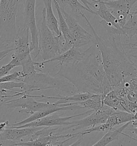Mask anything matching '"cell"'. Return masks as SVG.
Wrapping results in <instances>:
<instances>
[{"mask_svg": "<svg viewBox=\"0 0 137 146\" xmlns=\"http://www.w3.org/2000/svg\"><path fill=\"white\" fill-rule=\"evenodd\" d=\"M92 31L95 42L98 46L102 59L103 66L112 90L126 82L137 79V64L127 54L122 40V32L113 26L108 25L102 20L100 23L107 31L100 36L89 20L83 13L81 15Z\"/></svg>", "mask_w": 137, "mask_h": 146, "instance_id": "1", "label": "cell"}, {"mask_svg": "<svg viewBox=\"0 0 137 146\" xmlns=\"http://www.w3.org/2000/svg\"><path fill=\"white\" fill-rule=\"evenodd\" d=\"M57 75L72 83L79 93L102 94L105 98L113 90L103 66L101 52L95 42L81 52L79 60L60 66Z\"/></svg>", "mask_w": 137, "mask_h": 146, "instance_id": "2", "label": "cell"}, {"mask_svg": "<svg viewBox=\"0 0 137 146\" xmlns=\"http://www.w3.org/2000/svg\"><path fill=\"white\" fill-rule=\"evenodd\" d=\"M23 82L24 85L22 93L24 94L30 95L32 92L49 89L61 90L68 95L79 93L76 87L66 79L53 77L46 73L36 72L28 74Z\"/></svg>", "mask_w": 137, "mask_h": 146, "instance_id": "3", "label": "cell"}, {"mask_svg": "<svg viewBox=\"0 0 137 146\" xmlns=\"http://www.w3.org/2000/svg\"><path fill=\"white\" fill-rule=\"evenodd\" d=\"M65 43L63 35L57 36L48 27L46 22V9L43 8L41 25L39 29V48L43 62L51 60L65 52Z\"/></svg>", "mask_w": 137, "mask_h": 146, "instance_id": "4", "label": "cell"}, {"mask_svg": "<svg viewBox=\"0 0 137 146\" xmlns=\"http://www.w3.org/2000/svg\"><path fill=\"white\" fill-rule=\"evenodd\" d=\"M21 0H1L0 36L5 42L13 45L17 35L16 17Z\"/></svg>", "mask_w": 137, "mask_h": 146, "instance_id": "5", "label": "cell"}, {"mask_svg": "<svg viewBox=\"0 0 137 146\" xmlns=\"http://www.w3.org/2000/svg\"><path fill=\"white\" fill-rule=\"evenodd\" d=\"M37 0H25L24 3V26L30 30L32 41L30 43L31 53L35 59L40 54L39 48V30L37 26L35 5Z\"/></svg>", "mask_w": 137, "mask_h": 146, "instance_id": "6", "label": "cell"}, {"mask_svg": "<svg viewBox=\"0 0 137 146\" xmlns=\"http://www.w3.org/2000/svg\"><path fill=\"white\" fill-rule=\"evenodd\" d=\"M5 107L10 108H21L19 112L33 114L35 112L42 111L56 107H60L55 103H43L35 100L30 95L24 94L21 98L5 101L2 103Z\"/></svg>", "mask_w": 137, "mask_h": 146, "instance_id": "7", "label": "cell"}, {"mask_svg": "<svg viewBox=\"0 0 137 146\" xmlns=\"http://www.w3.org/2000/svg\"><path fill=\"white\" fill-rule=\"evenodd\" d=\"M30 30L23 27L19 28L13 41L15 53L12 55L10 61L15 67L21 66V63L31 55L30 50Z\"/></svg>", "mask_w": 137, "mask_h": 146, "instance_id": "8", "label": "cell"}, {"mask_svg": "<svg viewBox=\"0 0 137 146\" xmlns=\"http://www.w3.org/2000/svg\"><path fill=\"white\" fill-rule=\"evenodd\" d=\"M115 111L116 110L111 108L98 111H94L89 116L83 119L72 121L71 125L59 127L57 131V134H60L62 132L68 129H73V131H74L87 127L92 128L98 125L102 124L106 121L109 115Z\"/></svg>", "mask_w": 137, "mask_h": 146, "instance_id": "9", "label": "cell"}, {"mask_svg": "<svg viewBox=\"0 0 137 146\" xmlns=\"http://www.w3.org/2000/svg\"><path fill=\"white\" fill-rule=\"evenodd\" d=\"M61 9L72 38L73 47L79 49L89 43H94V36L82 27L72 16L65 11V9Z\"/></svg>", "mask_w": 137, "mask_h": 146, "instance_id": "10", "label": "cell"}, {"mask_svg": "<svg viewBox=\"0 0 137 146\" xmlns=\"http://www.w3.org/2000/svg\"><path fill=\"white\" fill-rule=\"evenodd\" d=\"M134 119L135 116L133 113L124 111H115L109 115L104 123L78 132L77 134L82 136L93 132H108L112 130L116 126L131 122Z\"/></svg>", "mask_w": 137, "mask_h": 146, "instance_id": "11", "label": "cell"}, {"mask_svg": "<svg viewBox=\"0 0 137 146\" xmlns=\"http://www.w3.org/2000/svg\"><path fill=\"white\" fill-rule=\"evenodd\" d=\"M94 110H90L88 111L85 112L80 114L73 115V116H68V117H62L61 115H60L57 113V112L52 113L51 115H48L43 118L39 119L38 120H35L30 123L18 126V127H7L9 128H17V129H21V128H26V127H52L54 126H62L65 125L68 126L72 124V121H70V119L74 117H76L78 116L85 115L87 113L90 112H92Z\"/></svg>", "mask_w": 137, "mask_h": 146, "instance_id": "12", "label": "cell"}, {"mask_svg": "<svg viewBox=\"0 0 137 146\" xmlns=\"http://www.w3.org/2000/svg\"><path fill=\"white\" fill-rule=\"evenodd\" d=\"M112 14L116 18L121 28L127 21L130 10L137 0H115L104 1Z\"/></svg>", "mask_w": 137, "mask_h": 146, "instance_id": "13", "label": "cell"}, {"mask_svg": "<svg viewBox=\"0 0 137 146\" xmlns=\"http://www.w3.org/2000/svg\"><path fill=\"white\" fill-rule=\"evenodd\" d=\"M76 133H70L68 134H53L48 136H39L32 141L22 142L14 143L13 146H54L57 145L61 139L77 137Z\"/></svg>", "mask_w": 137, "mask_h": 146, "instance_id": "14", "label": "cell"}, {"mask_svg": "<svg viewBox=\"0 0 137 146\" xmlns=\"http://www.w3.org/2000/svg\"><path fill=\"white\" fill-rule=\"evenodd\" d=\"M41 129V127L26 128H9L5 129L0 133V141H16L23 137L32 136L34 133Z\"/></svg>", "mask_w": 137, "mask_h": 146, "instance_id": "15", "label": "cell"}, {"mask_svg": "<svg viewBox=\"0 0 137 146\" xmlns=\"http://www.w3.org/2000/svg\"><path fill=\"white\" fill-rule=\"evenodd\" d=\"M70 104V103H69ZM79 108L76 105H70L68 106L65 107H56L50 109H48L46 110H44L42 111L35 112L32 114L31 116L26 118L24 120H21L18 122H16L15 123H13L11 125H9L8 127H18L22 126L24 125L28 124L31 123L32 121H34L35 120H38L39 119L43 118L46 116L51 115L52 113H54L56 112L60 111H66V110H72L74 109H78Z\"/></svg>", "mask_w": 137, "mask_h": 146, "instance_id": "16", "label": "cell"}, {"mask_svg": "<svg viewBox=\"0 0 137 146\" xmlns=\"http://www.w3.org/2000/svg\"><path fill=\"white\" fill-rule=\"evenodd\" d=\"M81 52L79 50V49L72 47L70 48L66 52L61 54L60 55L56 56L51 60L40 62V68H42L43 65L47 63H50L54 61H59V63L56 65V67L61 66L62 65L68 64L73 63L81 58Z\"/></svg>", "mask_w": 137, "mask_h": 146, "instance_id": "17", "label": "cell"}, {"mask_svg": "<svg viewBox=\"0 0 137 146\" xmlns=\"http://www.w3.org/2000/svg\"><path fill=\"white\" fill-rule=\"evenodd\" d=\"M98 5V8L95 11V15L101 18L108 25L113 26L116 29L121 30L122 28L116 18L112 14L111 11L105 5L103 0H88Z\"/></svg>", "mask_w": 137, "mask_h": 146, "instance_id": "18", "label": "cell"}, {"mask_svg": "<svg viewBox=\"0 0 137 146\" xmlns=\"http://www.w3.org/2000/svg\"><path fill=\"white\" fill-rule=\"evenodd\" d=\"M55 5L56 11L57 12L59 16V29L61 33L64 37L65 43L64 46V51L66 52L70 48L73 47V41L70 30L68 29V26L67 24V22L64 19L63 15L62 13L61 9L60 8L59 3L56 0H53Z\"/></svg>", "mask_w": 137, "mask_h": 146, "instance_id": "19", "label": "cell"}, {"mask_svg": "<svg viewBox=\"0 0 137 146\" xmlns=\"http://www.w3.org/2000/svg\"><path fill=\"white\" fill-rule=\"evenodd\" d=\"M46 9V22L48 27L57 36L62 35L59 29V22L52 8L53 0H43Z\"/></svg>", "mask_w": 137, "mask_h": 146, "instance_id": "20", "label": "cell"}, {"mask_svg": "<svg viewBox=\"0 0 137 146\" xmlns=\"http://www.w3.org/2000/svg\"><path fill=\"white\" fill-rule=\"evenodd\" d=\"M93 94H91L89 93H79L76 94L70 95V96H59L58 97H51V96H46L43 94L41 95H31L32 98H44V99H56L58 100L57 102L55 103L57 104H65L68 103V102L73 101V102H79L85 101L86 100L90 98Z\"/></svg>", "mask_w": 137, "mask_h": 146, "instance_id": "21", "label": "cell"}, {"mask_svg": "<svg viewBox=\"0 0 137 146\" xmlns=\"http://www.w3.org/2000/svg\"><path fill=\"white\" fill-rule=\"evenodd\" d=\"M131 122H128L126 124H124V125L122 126L118 129H113L112 130L108 131L100 140H98V141L92 146H106L111 142L118 140L119 136L121 134L130 137L131 139H133V140H135L130 136L123 133V131L128 127V126L131 124Z\"/></svg>", "mask_w": 137, "mask_h": 146, "instance_id": "22", "label": "cell"}, {"mask_svg": "<svg viewBox=\"0 0 137 146\" xmlns=\"http://www.w3.org/2000/svg\"><path fill=\"white\" fill-rule=\"evenodd\" d=\"M104 99L102 94H93V96L85 101L79 102H71L70 105H76L79 109L88 108L94 111L104 109Z\"/></svg>", "mask_w": 137, "mask_h": 146, "instance_id": "23", "label": "cell"}, {"mask_svg": "<svg viewBox=\"0 0 137 146\" xmlns=\"http://www.w3.org/2000/svg\"><path fill=\"white\" fill-rule=\"evenodd\" d=\"M130 18L122 27V36L128 41H132V38L137 35V11L130 12Z\"/></svg>", "mask_w": 137, "mask_h": 146, "instance_id": "24", "label": "cell"}, {"mask_svg": "<svg viewBox=\"0 0 137 146\" xmlns=\"http://www.w3.org/2000/svg\"><path fill=\"white\" fill-rule=\"evenodd\" d=\"M59 3L61 8L65 9L66 7H69L71 8L72 12L78 13L80 16L84 13L82 10H86L90 13L94 14L90 10L87 9L85 6L81 5L78 1V0H56Z\"/></svg>", "mask_w": 137, "mask_h": 146, "instance_id": "25", "label": "cell"}, {"mask_svg": "<svg viewBox=\"0 0 137 146\" xmlns=\"http://www.w3.org/2000/svg\"><path fill=\"white\" fill-rule=\"evenodd\" d=\"M120 98L119 95L115 90H113L108 93L104 99V104L116 111H121L120 106Z\"/></svg>", "mask_w": 137, "mask_h": 146, "instance_id": "26", "label": "cell"}, {"mask_svg": "<svg viewBox=\"0 0 137 146\" xmlns=\"http://www.w3.org/2000/svg\"><path fill=\"white\" fill-rule=\"evenodd\" d=\"M123 44L125 52L131 59L134 58L137 60V40L136 41H128L125 40L123 41Z\"/></svg>", "mask_w": 137, "mask_h": 146, "instance_id": "27", "label": "cell"}, {"mask_svg": "<svg viewBox=\"0 0 137 146\" xmlns=\"http://www.w3.org/2000/svg\"><path fill=\"white\" fill-rule=\"evenodd\" d=\"M26 76L22 72V71H16L15 72L7 74L3 77L0 78V83L5 82H13L15 81L23 80Z\"/></svg>", "mask_w": 137, "mask_h": 146, "instance_id": "28", "label": "cell"}, {"mask_svg": "<svg viewBox=\"0 0 137 146\" xmlns=\"http://www.w3.org/2000/svg\"><path fill=\"white\" fill-rule=\"evenodd\" d=\"M80 1L83 3L84 6H85L87 9L90 10V11H91L92 13H93L94 15H95V12L90 8V7H95V5L94 4H93V3H91L88 0H80Z\"/></svg>", "mask_w": 137, "mask_h": 146, "instance_id": "29", "label": "cell"}, {"mask_svg": "<svg viewBox=\"0 0 137 146\" xmlns=\"http://www.w3.org/2000/svg\"><path fill=\"white\" fill-rule=\"evenodd\" d=\"M13 51H14L13 48H10L7 50H4L0 52V61L2 60L5 57L8 55L9 54Z\"/></svg>", "mask_w": 137, "mask_h": 146, "instance_id": "30", "label": "cell"}, {"mask_svg": "<svg viewBox=\"0 0 137 146\" xmlns=\"http://www.w3.org/2000/svg\"><path fill=\"white\" fill-rule=\"evenodd\" d=\"M9 125V121H4L0 123V133H2Z\"/></svg>", "mask_w": 137, "mask_h": 146, "instance_id": "31", "label": "cell"}, {"mask_svg": "<svg viewBox=\"0 0 137 146\" xmlns=\"http://www.w3.org/2000/svg\"><path fill=\"white\" fill-rule=\"evenodd\" d=\"M81 142H82V138L81 137V138L79 139L78 140H77V141L74 143H73L72 145L68 146H79L81 144Z\"/></svg>", "mask_w": 137, "mask_h": 146, "instance_id": "32", "label": "cell"}, {"mask_svg": "<svg viewBox=\"0 0 137 146\" xmlns=\"http://www.w3.org/2000/svg\"><path fill=\"white\" fill-rule=\"evenodd\" d=\"M130 130L132 131L133 132V133H134L137 137V127H133V128H131V129H130Z\"/></svg>", "mask_w": 137, "mask_h": 146, "instance_id": "33", "label": "cell"}, {"mask_svg": "<svg viewBox=\"0 0 137 146\" xmlns=\"http://www.w3.org/2000/svg\"><path fill=\"white\" fill-rule=\"evenodd\" d=\"M109 1V0H104V1Z\"/></svg>", "mask_w": 137, "mask_h": 146, "instance_id": "34", "label": "cell"}, {"mask_svg": "<svg viewBox=\"0 0 137 146\" xmlns=\"http://www.w3.org/2000/svg\"><path fill=\"white\" fill-rule=\"evenodd\" d=\"M134 93H136V94H137V92H134Z\"/></svg>", "mask_w": 137, "mask_h": 146, "instance_id": "35", "label": "cell"}, {"mask_svg": "<svg viewBox=\"0 0 137 146\" xmlns=\"http://www.w3.org/2000/svg\"><path fill=\"white\" fill-rule=\"evenodd\" d=\"M0 2H1V0H0Z\"/></svg>", "mask_w": 137, "mask_h": 146, "instance_id": "36", "label": "cell"}, {"mask_svg": "<svg viewBox=\"0 0 137 146\" xmlns=\"http://www.w3.org/2000/svg\"></svg>", "mask_w": 137, "mask_h": 146, "instance_id": "37", "label": "cell"}]
</instances>
